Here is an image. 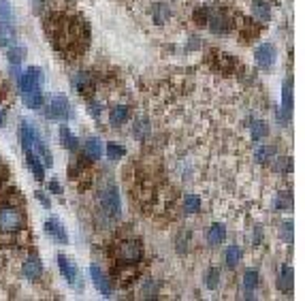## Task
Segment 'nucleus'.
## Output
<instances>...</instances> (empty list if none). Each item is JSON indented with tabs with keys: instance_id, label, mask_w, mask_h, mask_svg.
Instances as JSON below:
<instances>
[{
	"instance_id": "obj_1",
	"label": "nucleus",
	"mask_w": 305,
	"mask_h": 301,
	"mask_svg": "<svg viewBox=\"0 0 305 301\" xmlns=\"http://www.w3.org/2000/svg\"><path fill=\"white\" fill-rule=\"evenodd\" d=\"M24 226V214L15 205H3L0 207V233H17Z\"/></svg>"
},
{
	"instance_id": "obj_2",
	"label": "nucleus",
	"mask_w": 305,
	"mask_h": 301,
	"mask_svg": "<svg viewBox=\"0 0 305 301\" xmlns=\"http://www.w3.org/2000/svg\"><path fill=\"white\" fill-rule=\"evenodd\" d=\"M45 113H47L49 120H62V122H66V120L73 118V107H70L68 98L64 94H53L49 98V103H47Z\"/></svg>"
},
{
	"instance_id": "obj_3",
	"label": "nucleus",
	"mask_w": 305,
	"mask_h": 301,
	"mask_svg": "<svg viewBox=\"0 0 305 301\" xmlns=\"http://www.w3.org/2000/svg\"><path fill=\"white\" fill-rule=\"evenodd\" d=\"M98 199H100V205H103V209L109 214L111 218H120V216H122V201H120V192H118V188H115L113 184L105 186V188L100 190Z\"/></svg>"
},
{
	"instance_id": "obj_4",
	"label": "nucleus",
	"mask_w": 305,
	"mask_h": 301,
	"mask_svg": "<svg viewBox=\"0 0 305 301\" xmlns=\"http://www.w3.org/2000/svg\"><path fill=\"white\" fill-rule=\"evenodd\" d=\"M118 259L122 263H139L143 259V246H141V241H137V239L120 241L118 243Z\"/></svg>"
},
{
	"instance_id": "obj_5",
	"label": "nucleus",
	"mask_w": 305,
	"mask_h": 301,
	"mask_svg": "<svg viewBox=\"0 0 305 301\" xmlns=\"http://www.w3.org/2000/svg\"><path fill=\"white\" fill-rule=\"evenodd\" d=\"M17 83H20V92H28V90H34V88H41L43 83V70L37 68V66H30L26 68L24 73H20L17 77Z\"/></svg>"
},
{
	"instance_id": "obj_6",
	"label": "nucleus",
	"mask_w": 305,
	"mask_h": 301,
	"mask_svg": "<svg viewBox=\"0 0 305 301\" xmlns=\"http://www.w3.org/2000/svg\"><path fill=\"white\" fill-rule=\"evenodd\" d=\"M58 267H60V274L64 276V280L70 284V286H81V276H79V269H77V265L73 263L68 256H64V254H58Z\"/></svg>"
},
{
	"instance_id": "obj_7",
	"label": "nucleus",
	"mask_w": 305,
	"mask_h": 301,
	"mask_svg": "<svg viewBox=\"0 0 305 301\" xmlns=\"http://www.w3.org/2000/svg\"><path fill=\"white\" fill-rule=\"evenodd\" d=\"M275 58H278V54H275V47L271 43H263V45H258L254 51V60L260 68H271L275 64Z\"/></svg>"
},
{
	"instance_id": "obj_8",
	"label": "nucleus",
	"mask_w": 305,
	"mask_h": 301,
	"mask_svg": "<svg viewBox=\"0 0 305 301\" xmlns=\"http://www.w3.org/2000/svg\"><path fill=\"white\" fill-rule=\"evenodd\" d=\"M43 231L45 235L58 243H68V235H66V228L62 226V222L58 218H47L45 224H43Z\"/></svg>"
},
{
	"instance_id": "obj_9",
	"label": "nucleus",
	"mask_w": 305,
	"mask_h": 301,
	"mask_svg": "<svg viewBox=\"0 0 305 301\" xmlns=\"http://www.w3.org/2000/svg\"><path fill=\"white\" fill-rule=\"evenodd\" d=\"M90 278H92V284L96 286V291L103 295L105 299H109L111 297V282H109V278L103 274V269H100L98 265H90Z\"/></svg>"
},
{
	"instance_id": "obj_10",
	"label": "nucleus",
	"mask_w": 305,
	"mask_h": 301,
	"mask_svg": "<svg viewBox=\"0 0 305 301\" xmlns=\"http://www.w3.org/2000/svg\"><path fill=\"white\" fill-rule=\"evenodd\" d=\"M22 274L28 280H39L43 276V261L39 259L37 254L28 256V259L24 261V265H22Z\"/></svg>"
},
{
	"instance_id": "obj_11",
	"label": "nucleus",
	"mask_w": 305,
	"mask_h": 301,
	"mask_svg": "<svg viewBox=\"0 0 305 301\" xmlns=\"http://www.w3.org/2000/svg\"><path fill=\"white\" fill-rule=\"evenodd\" d=\"M105 148H103V141H100L98 137H88L83 143V154H85V158H90V161H98L100 156H103Z\"/></svg>"
},
{
	"instance_id": "obj_12",
	"label": "nucleus",
	"mask_w": 305,
	"mask_h": 301,
	"mask_svg": "<svg viewBox=\"0 0 305 301\" xmlns=\"http://www.w3.org/2000/svg\"><path fill=\"white\" fill-rule=\"evenodd\" d=\"M282 113L286 120L293 116V83L290 79H284L282 83Z\"/></svg>"
},
{
	"instance_id": "obj_13",
	"label": "nucleus",
	"mask_w": 305,
	"mask_h": 301,
	"mask_svg": "<svg viewBox=\"0 0 305 301\" xmlns=\"http://www.w3.org/2000/svg\"><path fill=\"white\" fill-rule=\"evenodd\" d=\"M70 83H73V88H75L77 92L85 94L92 88V75L88 73V70H79V73H75L70 77Z\"/></svg>"
},
{
	"instance_id": "obj_14",
	"label": "nucleus",
	"mask_w": 305,
	"mask_h": 301,
	"mask_svg": "<svg viewBox=\"0 0 305 301\" xmlns=\"http://www.w3.org/2000/svg\"><path fill=\"white\" fill-rule=\"evenodd\" d=\"M128 118H130V109L126 107V105H115V107H111V111H109V122H111V126H122V124H126L128 122Z\"/></svg>"
},
{
	"instance_id": "obj_15",
	"label": "nucleus",
	"mask_w": 305,
	"mask_h": 301,
	"mask_svg": "<svg viewBox=\"0 0 305 301\" xmlns=\"http://www.w3.org/2000/svg\"><path fill=\"white\" fill-rule=\"evenodd\" d=\"M26 165H28V169L32 171V175L37 180H45V165L41 163V158L34 152H26Z\"/></svg>"
},
{
	"instance_id": "obj_16",
	"label": "nucleus",
	"mask_w": 305,
	"mask_h": 301,
	"mask_svg": "<svg viewBox=\"0 0 305 301\" xmlns=\"http://www.w3.org/2000/svg\"><path fill=\"white\" fill-rule=\"evenodd\" d=\"M22 100H24V105L28 109H41L43 107V90L41 88H34V90H28L22 94Z\"/></svg>"
},
{
	"instance_id": "obj_17",
	"label": "nucleus",
	"mask_w": 305,
	"mask_h": 301,
	"mask_svg": "<svg viewBox=\"0 0 305 301\" xmlns=\"http://www.w3.org/2000/svg\"><path fill=\"white\" fill-rule=\"evenodd\" d=\"M207 24H209V30L216 32V34H222V32L230 30V22H228V17L224 15V13H216L211 20H207Z\"/></svg>"
},
{
	"instance_id": "obj_18",
	"label": "nucleus",
	"mask_w": 305,
	"mask_h": 301,
	"mask_svg": "<svg viewBox=\"0 0 305 301\" xmlns=\"http://www.w3.org/2000/svg\"><path fill=\"white\" fill-rule=\"evenodd\" d=\"M60 141H62V146L68 150V152H77L79 150V139L75 133H70V128L62 126L60 128Z\"/></svg>"
},
{
	"instance_id": "obj_19",
	"label": "nucleus",
	"mask_w": 305,
	"mask_h": 301,
	"mask_svg": "<svg viewBox=\"0 0 305 301\" xmlns=\"http://www.w3.org/2000/svg\"><path fill=\"white\" fill-rule=\"evenodd\" d=\"M226 237V226L220 224V222H216L209 226V231H207V241H209V246H218V243H222Z\"/></svg>"
},
{
	"instance_id": "obj_20",
	"label": "nucleus",
	"mask_w": 305,
	"mask_h": 301,
	"mask_svg": "<svg viewBox=\"0 0 305 301\" xmlns=\"http://www.w3.org/2000/svg\"><path fill=\"white\" fill-rule=\"evenodd\" d=\"M252 13H254V20L263 22V24H267L271 20V9H269V5L265 3V0H254Z\"/></svg>"
},
{
	"instance_id": "obj_21",
	"label": "nucleus",
	"mask_w": 305,
	"mask_h": 301,
	"mask_svg": "<svg viewBox=\"0 0 305 301\" xmlns=\"http://www.w3.org/2000/svg\"><path fill=\"white\" fill-rule=\"evenodd\" d=\"M241 256H243V252H241V248L239 246H228L226 250H224V261H226V267H237L239 265V261H241Z\"/></svg>"
},
{
	"instance_id": "obj_22",
	"label": "nucleus",
	"mask_w": 305,
	"mask_h": 301,
	"mask_svg": "<svg viewBox=\"0 0 305 301\" xmlns=\"http://www.w3.org/2000/svg\"><path fill=\"white\" fill-rule=\"evenodd\" d=\"M271 158H275V148L273 146H258V150L254 152V161L260 165H267Z\"/></svg>"
},
{
	"instance_id": "obj_23",
	"label": "nucleus",
	"mask_w": 305,
	"mask_h": 301,
	"mask_svg": "<svg viewBox=\"0 0 305 301\" xmlns=\"http://www.w3.org/2000/svg\"><path fill=\"white\" fill-rule=\"evenodd\" d=\"M278 286H280V291H284V293H288L290 289H293V267H288V265L282 267Z\"/></svg>"
},
{
	"instance_id": "obj_24",
	"label": "nucleus",
	"mask_w": 305,
	"mask_h": 301,
	"mask_svg": "<svg viewBox=\"0 0 305 301\" xmlns=\"http://www.w3.org/2000/svg\"><path fill=\"white\" fill-rule=\"evenodd\" d=\"M258 284H260L258 271L256 269H248V271H245V274H243V289L245 291H256Z\"/></svg>"
},
{
	"instance_id": "obj_25",
	"label": "nucleus",
	"mask_w": 305,
	"mask_h": 301,
	"mask_svg": "<svg viewBox=\"0 0 305 301\" xmlns=\"http://www.w3.org/2000/svg\"><path fill=\"white\" fill-rule=\"evenodd\" d=\"M273 207H275V211H290V207H293V197H290V192H280L273 201Z\"/></svg>"
},
{
	"instance_id": "obj_26",
	"label": "nucleus",
	"mask_w": 305,
	"mask_h": 301,
	"mask_svg": "<svg viewBox=\"0 0 305 301\" xmlns=\"http://www.w3.org/2000/svg\"><path fill=\"white\" fill-rule=\"evenodd\" d=\"M271 167H273L275 173L286 175V173H290V171H293V161H290L288 156H280V158H275V161L271 163Z\"/></svg>"
},
{
	"instance_id": "obj_27",
	"label": "nucleus",
	"mask_w": 305,
	"mask_h": 301,
	"mask_svg": "<svg viewBox=\"0 0 305 301\" xmlns=\"http://www.w3.org/2000/svg\"><path fill=\"white\" fill-rule=\"evenodd\" d=\"M24 58H26V47H22V45H11L9 47V62L11 64H22L24 62Z\"/></svg>"
},
{
	"instance_id": "obj_28",
	"label": "nucleus",
	"mask_w": 305,
	"mask_h": 301,
	"mask_svg": "<svg viewBox=\"0 0 305 301\" xmlns=\"http://www.w3.org/2000/svg\"><path fill=\"white\" fill-rule=\"evenodd\" d=\"M184 209H186V214H196V211L201 209V199H199L196 194H186V199H184Z\"/></svg>"
},
{
	"instance_id": "obj_29",
	"label": "nucleus",
	"mask_w": 305,
	"mask_h": 301,
	"mask_svg": "<svg viewBox=\"0 0 305 301\" xmlns=\"http://www.w3.org/2000/svg\"><path fill=\"white\" fill-rule=\"evenodd\" d=\"M0 24H13V9L9 0H0Z\"/></svg>"
},
{
	"instance_id": "obj_30",
	"label": "nucleus",
	"mask_w": 305,
	"mask_h": 301,
	"mask_svg": "<svg viewBox=\"0 0 305 301\" xmlns=\"http://www.w3.org/2000/svg\"><path fill=\"white\" fill-rule=\"evenodd\" d=\"M267 135H269V128H267V124H265L263 120H258V122L252 124V139H254V141L265 139Z\"/></svg>"
},
{
	"instance_id": "obj_31",
	"label": "nucleus",
	"mask_w": 305,
	"mask_h": 301,
	"mask_svg": "<svg viewBox=\"0 0 305 301\" xmlns=\"http://www.w3.org/2000/svg\"><path fill=\"white\" fill-rule=\"evenodd\" d=\"M169 15H171V11H169L167 5H156V11H154V20H156V24H165V22L169 20Z\"/></svg>"
},
{
	"instance_id": "obj_32",
	"label": "nucleus",
	"mask_w": 305,
	"mask_h": 301,
	"mask_svg": "<svg viewBox=\"0 0 305 301\" xmlns=\"http://www.w3.org/2000/svg\"><path fill=\"white\" fill-rule=\"evenodd\" d=\"M107 156H109V158L111 161H120L122 158V156L126 154V150L122 148V146H115V143H107Z\"/></svg>"
},
{
	"instance_id": "obj_33",
	"label": "nucleus",
	"mask_w": 305,
	"mask_h": 301,
	"mask_svg": "<svg viewBox=\"0 0 305 301\" xmlns=\"http://www.w3.org/2000/svg\"><path fill=\"white\" fill-rule=\"evenodd\" d=\"M218 282H220V271L218 269H209L207 274H205V286L207 289H218Z\"/></svg>"
},
{
	"instance_id": "obj_34",
	"label": "nucleus",
	"mask_w": 305,
	"mask_h": 301,
	"mask_svg": "<svg viewBox=\"0 0 305 301\" xmlns=\"http://www.w3.org/2000/svg\"><path fill=\"white\" fill-rule=\"evenodd\" d=\"M148 131H150V124H148V120H137L135 122V137L137 139H145V135H148Z\"/></svg>"
},
{
	"instance_id": "obj_35",
	"label": "nucleus",
	"mask_w": 305,
	"mask_h": 301,
	"mask_svg": "<svg viewBox=\"0 0 305 301\" xmlns=\"http://www.w3.org/2000/svg\"><path fill=\"white\" fill-rule=\"evenodd\" d=\"M143 297H148V299H152V297H156V293H158V284L154 282V280H145V284H143Z\"/></svg>"
},
{
	"instance_id": "obj_36",
	"label": "nucleus",
	"mask_w": 305,
	"mask_h": 301,
	"mask_svg": "<svg viewBox=\"0 0 305 301\" xmlns=\"http://www.w3.org/2000/svg\"><path fill=\"white\" fill-rule=\"evenodd\" d=\"M282 239L286 243H293V222H290V220H286L282 224Z\"/></svg>"
},
{
	"instance_id": "obj_37",
	"label": "nucleus",
	"mask_w": 305,
	"mask_h": 301,
	"mask_svg": "<svg viewBox=\"0 0 305 301\" xmlns=\"http://www.w3.org/2000/svg\"><path fill=\"white\" fill-rule=\"evenodd\" d=\"M88 111H90V116H92L94 120H98V118H100V111H103V107H100L98 100H88Z\"/></svg>"
},
{
	"instance_id": "obj_38",
	"label": "nucleus",
	"mask_w": 305,
	"mask_h": 301,
	"mask_svg": "<svg viewBox=\"0 0 305 301\" xmlns=\"http://www.w3.org/2000/svg\"><path fill=\"white\" fill-rule=\"evenodd\" d=\"M194 17H196V22L203 26V24H207V20H209V11H207V7L205 9H199L196 13H194Z\"/></svg>"
},
{
	"instance_id": "obj_39",
	"label": "nucleus",
	"mask_w": 305,
	"mask_h": 301,
	"mask_svg": "<svg viewBox=\"0 0 305 301\" xmlns=\"http://www.w3.org/2000/svg\"><path fill=\"white\" fill-rule=\"evenodd\" d=\"M47 188H49L53 194H62V186H60V182H58V180H51V182L47 184Z\"/></svg>"
},
{
	"instance_id": "obj_40",
	"label": "nucleus",
	"mask_w": 305,
	"mask_h": 301,
	"mask_svg": "<svg viewBox=\"0 0 305 301\" xmlns=\"http://www.w3.org/2000/svg\"><path fill=\"white\" fill-rule=\"evenodd\" d=\"M37 199H39L41 203H43V207H47V209H49V199H47L45 194H43L41 190H37Z\"/></svg>"
},
{
	"instance_id": "obj_41",
	"label": "nucleus",
	"mask_w": 305,
	"mask_h": 301,
	"mask_svg": "<svg viewBox=\"0 0 305 301\" xmlns=\"http://www.w3.org/2000/svg\"><path fill=\"white\" fill-rule=\"evenodd\" d=\"M0 126H7V113L0 109Z\"/></svg>"
},
{
	"instance_id": "obj_42",
	"label": "nucleus",
	"mask_w": 305,
	"mask_h": 301,
	"mask_svg": "<svg viewBox=\"0 0 305 301\" xmlns=\"http://www.w3.org/2000/svg\"><path fill=\"white\" fill-rule=\"evenodd\" d=\"M260 239H263V233H260V228H256V231H254V241L258 243Z\"/></svg>"
}]
</instances>
